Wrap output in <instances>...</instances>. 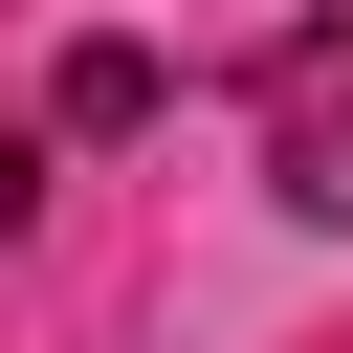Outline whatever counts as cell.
Masks as SVG:
<instances>
[{"mask_svg":"<svg viewBox=\"0 0 353 353\" xmlns=\"http://www.w3.org/2000/svg\"><path fill=\"white\" fill-rule=\"evenodd\" d=\"M243 110H265V199H287V221H353V0H331L309 44H265Z\"/></svg>","mask_w":353,"mask_h":353,"instance_id":"obj_1","label":"cell"},{"mask_svg":"<svg viewBox=\"0 0 353 353\" xmlns=\"http://www.w3.org/2000/svg\"><path fill=\"white\" fill-rule=\"evenodd\" d=\"M66 132H154V44H66Z\"/></svg>","mask_w":353,"mask_h":353,"instance_id":"obj_2","label":"cell"},{"mask_svg":"<svg viewBox=\"0 0 353 353\" xmlns=\"http://www.w3.org/2000/svg\"><path fill=\"white\" fill-rule=\"evenodd\" d=\"M22 221H44V132H0V243H22Z\"/></svg>","mask_w":353,"mask_h":353,"instance_id":"obj_3","label":"cell"}]
</instances>
